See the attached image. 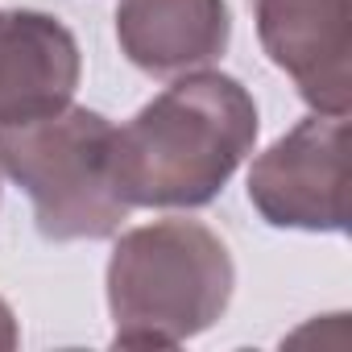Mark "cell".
Listing matches in <instances>:
<instances>
[{
    "mask_svg": "<svg viewBox=\"0 0 352 352\" xmlns=\"http://www.w3.org/2000/svg\"><path fill=\"white\" fill-rule=\"evenodd\" d=\"M257 104L220 71H187L112 129L108 170L129 208H204L253 153Z\"/></svg>",
    "mask_w": 352,
    "mask_h": 352,
    "instance_id": "1",
    "label": "cell"
},
{
    "mask_svg": "<svg viewBox=\"0 0 352 352\" xmlns=\"http://www.w3.org/2000/svg\"><path fill=\"white\" fill-rule=\"evenodd\" d=\"M228 245L199 220H153L116 236L108 257L112 348H179L232 298Z\"/></svg>",
    "mask_w": 352,
    "mask_h": 352,
    "instance_id": "2",
    "label": "cell"
},
{
    "mask_svg": "<svg viewBox=\"0 0 352 352\" xmlns=\"http://www.w3.org/2000/svg\"><path fill=\"white\" fill-rule=\"evenodd\" d=\"M232 17L224 0H120L116 42L145 75H187L228 50Z\"/></svg>",
    "mask_w": 352,
    "mask_h": 352,
    "instance_id": "7",
    "label": "cell"
},
{
    "mask_svg": "<svg viewBox=\"0 0 352 352\" xmlns=\"http://www.w3.org/2000/svg\"><path fill=\"white\" fill-rule=\"evenodd\" d=\"M261 50L327 116L352 104V0H249Z\"/></svg>",
    "mask_w": 352,
    "mask_h": 352,
    "instance_id": "5",
    "label": "cell"
},
{
    "mask_svg": "<svg viewBox=\"0 0 352 352\" xmlns=\"http://www.w3.org/2000/svg\"><path fill=\"white\" fill-rule=\"evenodd\" d=\"M21 344V327H17V315H13V307L0 298V352H13Z\"/></svg>",
    "mask_w": 352,
    "mask_h": 352,
    "instance_id": "8",
    "label": "cell"
},
{
    "mask_svg": "<svg viewBox=\"0 0 352 352\" xmlns=\"http://www.w3.org/2000/svg\"><path fill=\"white\" fill-rule=\"evenodd\" d=\"M79 75V42L58 17L0 9V129L67 108Z\"/></svg>",
    "mask_w": 352,
    "mask_h": 352,
    "instance_id": "6",
    "label": "cell"
},
{
    "mask_svg": "<svg viewBox=\"0 0 352 352\" xmlns=\"http://www.w3.org/2000/svg\"><path fill=\"white\" fill-rule=\"evenodd\" d=\"M249 204L274 228L348 232V116L315 112L257 153Z\"/></svg>",
    "mask_w": 352,
    "mask_h": 352,
    "instance_id": "4",
    "label": "cell"
},
{
    "mask_svg": "<svg viewBox=\"0 0 352 352\" xmlns=\"http://www.w3.org/2000/svg\"><path fill=\"white\" fill-rule=\"evenodd\" d=\"M112 120L91 108H58L0 129V170L34 199L46 241H108L129 220L112 187Z\"/></svg>",
    "mask_w": 352,
    "mask_h": 352,
    "instance_id": "3",
    "label": "cell"
}]
</instances>
